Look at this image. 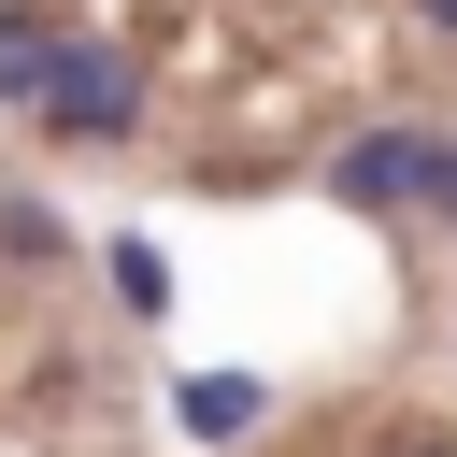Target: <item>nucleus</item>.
<instances>
[{"instance_id": "f03ea898", "label": "nucleus", "mask_w": 457, "mask_h": 457, "mask_svg": "<svg viewBox=\"0 0 457 457\" xmlns=\"http://www.w3.org/2000/svg\"><path fill=\"white\" fill-rule=\"evenodd\" d=\"M43 114H57L71 143H114V129H129V57L71 43V57H57V86H43Z\"/></svg>"}, {"instance_id": "f257e3e1", "label": "nucleus", "mask_w": 457, "mask_h": 457, "mask_svg": "<svg viewBox=\"0 0 457 457\" xmlns=\"http://www.w3.org/2000/svg\"><path fill=\"white\" fill-rule=\"evenodd\" d=\"M328 186H343L357 214H428V129H371V143H343Z\"/></svg>"}, {"instance_id": "39448f33", "label": "nucleus", "mask_w": 457, "mask_h": 457, "mask_svg": "<svg viewBox=\"0 0 457 457\" xmlns=\"http://www.w3.org/2000/svg\"><path fill=\"white\" fill-rule=\"evenodd\" d=\"M114 300H129V314H171V271H157V243H114Z\"/></svg>"}, {"instance_id": "423d86ee", "label": "nucleus", "mask_w": 457, "mask_h": 457, "mask_svg": "<svg viewBox=\"0 0 457 457\" xmlns=\"http://www.w3.org/2000/svg\"><path fill=\"white\" fill-rule=\"evenodd\" d=\"M428 214L457 228V143H443V129H428Z\"/></svg>"}, {"instance_id": "0eeeda50", "label": "nucleus", "mask_w": 457, "mask_h": 457, "mask_svg": "<svg viewBox=\"0 0 457 457\" xmlns=\"http://www.w3.org/2000/svg\"><path fill=\"white\" fill-rule=\"evenodd\" d=\"M414 14H428V29H457V0H414Z\"/></svg>"}, {"instance_id": "20e7f679", "label": "nucleus", "mask_w": 457, "mask_h": 457, "mask_svg": "<svg viewBox=\"0 0 457 457\" xmlns=\"http://www.w3.org/2000/svg\"><path fill=\"white\" fill-rule=\"evenodd\" d=\"M57 57H71L57 29H29V14H0V100H29V114H43V86H57Z\"/></svg>"}, {"instance_id": "6e6552de", "label": "nucleus", "mask_w": 457, "mask_h": 457, "mask_svg": "<svg viewBox=\"0 0 457 457\" xmlns=\"http://www.w3.org/2000/svg\"><path fill=\"white\" fill-rule=\"evenodd\" d=\"M400 457H457V443H400Z\"/></svg>"}, {"instance_id": "7ed1b4c3", "label": "nucleus", "mask_w": 457, "mask_h": 457, "mask_svg": "<svg viewBox=\"0 0 457 457\" xmlns=\"http://www.w3.org/2000/svg\"><path fill=\"white\" fill-rule=\"evenodd\" d=\"M171 414H186L200 443H243V428L271 414V386H257V371H186V386H171Z\"/></svg>"}]
</instances>
